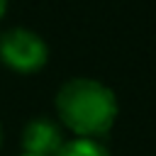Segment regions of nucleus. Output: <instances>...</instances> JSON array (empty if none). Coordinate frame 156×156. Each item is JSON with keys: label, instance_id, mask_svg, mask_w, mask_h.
<instances>
[{"label": "nucleus", "instance_id": "nucleus-1", "mask_svg": "<svg viewBox=\"0 0 156 156\" xmlns=\"http://www.w3.org/2000/svg\"><path fill=\"white\" fill-rule=\"evenodd\" d=\"M56 112L76 136L98 139L110 132L117 117L115 93L93 78H73L56 93Z\"/></svg>", "mask_w": 156, "mask_h": 156}, {"label": "nucleus", "instance_id": "nucleus-2", "mask_svg": "<svg viewBox=\"0 0 156 156\" xmlns=\"http://www.w3.org/2000/svg\"><path fill=\"white\" fill-rule=\"evenodd\" d=\"M0 58L17 73H37L49 61V46L37 32L15 27L0 37Z\"/></svg>", "mask_w": 156, "mask_h": 156}, {"label": "nucleus", "instance_id": "nucleus-3", "mask_svg": "<svg viewBox=\"0 0 156 156\" xmlns=\"http://www.w3.org/2000/svg\"><path fill=\"white\" fill-rule=\"evenodd\" d=\"M63 146V132L54 119L39 117L24 124L22 129V154L32 156H56V151Z\"/></svg>", "mask_w": 156, "mask_h": 156}, {"label": "nucleus", "instance_id": "nucleus-4", "mask_svg": "<svg viewBox=\"0 0 156 156\" xmlns=\"http://www.w3.org/2000/svg\"><path fill=\"white\" fill-rule=\"evenodd\" d=\"M56 156H110V154L98 139L76 136L73 141H63V146L56 151Z\"/></svg>", "mask_w": 156, "mask_h": 156}, {"label": "nucleus", "instance_id": "nucleus-5", "mask_svg": "<svg viewBox=\"0 0 156 156\" xmlns=\"http://www.w3.org/2000/svg\"><path fill=\"white\" fill-rule=\"evenodd\" d=\"M5 7H7V0H0V17L5 15Z\"/></svg>", "mask_w": 156, "mask_h": 156}, {"label": "nucleus", "instance_id": "nucleus-6", "mask_svg": "<svg viewBox=\"0 0 156 156\" xmlns=\"http://www.w3.org/2000/svg\"><path fill=\"white\" fill-rule=\"evenodd\" d=\"M0 144H2V129H0Z\"/></svg>", "mask_w": 156, "mask_h": 156}, {"label": "nucleus", "instance_id": "nucleus-7", "mask_svg": "<svg viewBox=\"0 0 156 156\" xmlns=\"http://www.w3.org/2000/svg\"><path fill=\"white\" fill-rule=\"evenodd\" d=\"M20 156H32V154H20Z\"/></svg>", "mask_w": 156, "mask_h": 156}]
</instances>
